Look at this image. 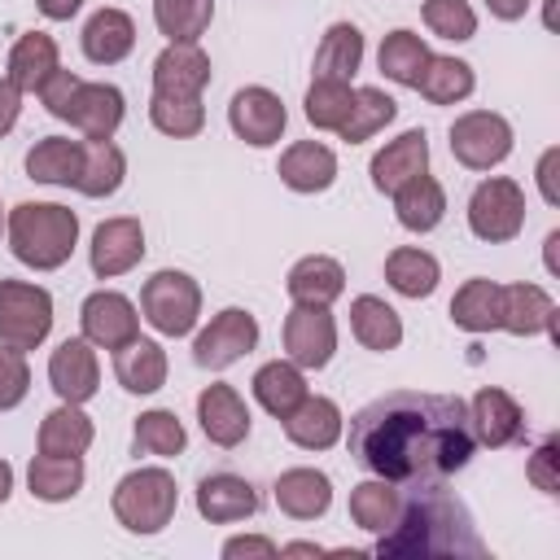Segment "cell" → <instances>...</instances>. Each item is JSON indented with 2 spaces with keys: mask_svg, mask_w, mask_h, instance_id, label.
Wrapping results in <instances>:
<instances>
[{
  "mask_svg": "<svg viewBox=\"0 0 560 560\" xmlns=\"http://www.w3.org/2000/svg\"><path fill=\"white\" fill-rule=\"evenodd\" d=\"M477 451L468 402L455 394L394 389L350 416V459L394 486L446 481Z\"/></svg>",
  "mask_w": 560,
  "mask_h": 560,
  "instance_id": "cell-1",
  "label": "cell"
},
{
  "mask_svg": "<svg viewBox=\"0 0 560 560\" xmlns=\"http://www.w3.org/2000/svg\"><path fill=\"white\" fill-rule=\"evenodd\" d=\"M376 556H486V542L477 538L468 508L442 481H424L402 490L398 521L376 534Z\"/></svg>",
  "mask_w": 560,
  "mask_h": 560,
  "instance_id": "cell-2",
  "label": "cell"
},
{
  "mask_svg": "<svg viewBox=\"0 0 560 560\" xmlns=\"http://www.w3.org/2000/svg\"><path fill=\"white\" fill-rule=\"evenodd\" d=\"M79 241V214L57 201H22L9 210V249L35 271H57Z\"/></svg>",
  "mask_w": 560,
  "mask_h": 560,
  "instance_id": "cell-3",
  "label": "cell"
},
{
  "mask_svg": "<svg viewBox=\"0 0 560 560\" xmlns=\"http://www.w3.org/2000/svg\"><path fill=\"white\" fill-rule=\"evenodd\" d=\"M179 503L175 477L166 468H136L114 486V516L131 534H158L171 525Z\"/></svg>",
  "mask_w": 560,
  "mask_h": 560,
  "instance_id": "cell-4",
  "label": "cell"
},
{
  "mask_svg": "<svg viewBox=\"0 0 560 560\" xmlns=\"http://www.w3.org/2000/svg\"><path fill=\"white\" fill-rule=\"evenodd\" d=\"M140 311L162 337H184L201 315V289L188 271H158L140 289Z\"/></svg>",
  "mask_w": 560,
  "mask_h": 560,
  "instance_id": "cell-5",
  "label": "cell"
},
{
  "mask_svg": "<svg viewBox=\"0 0 560 560\" xmlns=\"http://www.w3.org/2000/svg\"><path fill=\"white\" fill-rule=\"evenodd\" d=\"M52 328V298L26 280H0V341L13 350H35Z\"/></svg>",
  "mask_w": 560,
  "mask_h": 560,
  "instance_id": "cell-6",
  "label": "cell"
},
{
  "mask_svg": "<svg viewBox=\"0 0 560 560\" xmlns=\"http://www.w3.org/2000/svg\"><path fill=\"white\" fill-rule=\"evenodd\" d=\"M468 228L472 236L499 245V241H512L521 228H525V192L516 179H481L468 197Z\"/></svg>",
  "mask_w": 560,
  "mask_h": 560,
  "instance_id": "cell-7",
  "label": "cell"
},
{
  "mask_svg": "<svg viewBox=\"0 0 560 560\" xmlns=\"http://www.w3.org/2000/svg\"><path fill=\"white\" fill-rule=\"evenodd\" d=\"M451 153L468 171H490L512 153V127L503 114L472 109L451 122Z\"/></svg>",
  "mask_w": 560,
  "mask_h": 560,
  "instance_id": "cell-8",
  "label": "cell"
},
{
  "mask_svg": "<svg viewBox=\"0 0 560 560\" xmlns=\"http://www.w3.org/2000/svg\"><path fill=\"white\" fill-rule=\"evenodd\" d=\"M254 346H258V319H254L249 311H241V306H228V311H219V315L197 332L192 359H197V368H206V372H223V368H232L241 354H249Z\"/></svg>",
  "mask_w": 560,
  "mask_h": 560,
  "instance_id": "cell-9",
  "label": "cell"
},
{
  "mask_svg": "<svg viewBox=\"0 0 560 560\" xmlns=\"http://www.w3.org/2000/svg\"><path fill=\"white\" fill-rule=\"evenodd\" d=\"M79 324H83V337L101 350H118L127 346L131 337H140V319H136V306L114 293V289H96L83 298L79 306Z\"/></svg>",
  "mask_w": 560,
  "mask_h": 560,
  "instance_id": "cell-10",
  "label": "cell"
},
{
  "mask_svg": "<svg viewBox=\"0 0 560 560\" xmlns=\"http://www.w3.org/2000/svg\"><path fill=\"white\" fill-rule=\"evenodd\" d=\"M228 122H232V131H236L245 144L267 149V144L280 140L289 114H284V101H280L271 88H241V92L232 96V105H228Z\"/></svg>",
  "mask_w": 560,
  "mask_h": 560,
  "instance_id": "cell-11",
  "label": "cell"
},
{
  "mask_svg": "<svg viewBox=\"0 0 560 560\" xmlns=\"http://www.w3.org/2000/svg\"><path fill=\"white\" fill-rule=\"evenodd\" d=\"M284 350L298 368H324L337 350V324L328 306H293L284 315Z\"/></svg>",
  "mask_w": 560,
  "mask_h": 560,
  "instance_id": "cell-12",
  "label": "cell"
},
{
  "mask_svg": "<svg viewBox=\"0 0 560 560\" xmlns=\"http://www.w3.org/2000/svg\"><path fill=\"white\" fill-rule=\"evenodd\" d=\"M468 420H472L477 442L490 446V451L512 446V442L525 438V411H521V402L508 389H494V385L477 389V398L468 402Z\"/></svg>",
  "mask_w": 560,
  "mask_h": 560,
  "instance_id": "cell-13",
  "label": "cell"
},
{
  "mask_svg": "<svg viewBox=\"0 0 560 560\" xmlns=\"http://www.w3.org/2000/svg\"><path fill=\"white\" fill-rule=\"evenodd\" d=\"M210 83V57L197 44H166L153 61V96L192 101Z\"/></svg>",
  "mask_w": 560,
  "mask_h": 560,
  "instance_id": "cell-14",
  "label": "cell"
},
{
  "mask_svg": "<svg viewBox=\"0 0 560 560\" xmlns=\"http://www.w3.org/2000/svg\"><path fill=\"white\" fill-rule=\"evenodd\" d=\"M140 258H144V228H140V219L118 214V219H105L92 232V271L101 280H114V276L131 271Z\"/></svg>",
  "mask_w": 560,
  "mask_h": 560,
  "instance_id": "cell-15",
  "label": "cell"
},
{
  "mask_svg": "<svg viewBox=\"0 0 560 560\" xmlns=\"http://www.w3.org/2000/svg\"><path fill=\"white\" fill-rule=\"evenodd\" d=\"M48 381L57 389L61 402H88L101 385V368H96V350L88 337H66L52 359H48Z\"/></svg>",
  "mask_w": 560,
  "mask_h": 560,
  "instance_id": "cell-16",
  "label": "cell"
},
{
  "mask_svg": "<svg viewBox=\"0 0 560 560\" xmlns=\"http://www.w3.org/2000/svg\"><path fill=\"white\" fill-rule=\"evenodd\" d=\"M197 420L214 446H241L249 438V407L232 385H206L197 394Z\"/></svg>",
  "mask_w": 560,
  "mask_h": 560,
  "instance_id": "cell-17",
  "label": "cell"
},
{
  "mask_svg": "<svg viewBox=\"0 0 560 560\" xmlns=\"http://www.w3.org/2000/svg\"><path fill=\"white\" fill-rule=\"evenodd\" d=\"M197 512L210 525H232L258 512V490L236 472H210L197 481Z\"/></svg>",
  "mask_w": 560,
  "mask_h": 560,
  "instance_id": "cell-18",
  "label": "cell"
},
{
  "mask_svg": "<svg viewBox=\"0 0 560 560\" xmlns=\"http://www.w3.org/2000/svg\"><path fill=\"white\" fill-rule=\"evenodd\" d=\"M122 92L114 83H79L74 101L66 109V122L83 131V140H109L122 122Z\"/></svg>",
  "mask_w": 560,
  "mask_h": 560,
  "instance_id": "cell-19",
  "label": "cell"
},
{
  "mask_svg": "<svg viewBox=\"0 0 560 560\" xmlns=\"http://www.w3.org/2000/svg\"><path fill=\"white\" fill-rule=\"evenodd\" d=\"M424 171H429V136L420 127L416 131H402L398 140H389L372 158V184L381 192H394V188H402L407 179H416Z\"/></svg>",
  "mask_w": 560,
  "mask_h": 560,
  "instance_id": "cell-20",
  "label": "cell"
},
{
  "mask_svg": "<svg viewBox=\"0 0 560 560\" xmlns=\"http://www.w3.org/2000/svg\"><path fill=\"white\" fill-rule=\"evenodd\" d=\"M276 175H280L284 188H293V192H324V188H332V179H337V158H332L328 144L298 140V144H289V149L280 153Z\"/></svg>",
  "mask_w": 560,
  "mask_h": 560,
  "instance_id": "cell-21",
  "label": "cell"
},
{
  "mask_svg": "<svg viewBox=\"0 0 560 560\" xmlns=\"http://www.w3.org/2000/svg\"><path fill=\"white\" fill-rule=\"evenodd\" d=\"M289 298L298 306H332L341 293H346V271L337 258H324V254H311V258H298L289 267V280H284Z\"/></svg>",
  "mask_w": 560,
  "mask_h": 560,
  "instance_id": "cell-22",
  "label": "cell"
},
{
  "mask_svg": "<svg viewBox=\"0 0 560 560\" xmlns=\"http://www.w3.org/2000/svg\"><path fill=\"white\" fill-rule=\"evenodd\" d=\"M499 328L516 332V337H534V332H556V302L547 298V289L538 284H503V315Z\"/></svg>",
  "mask_w": 560,
  "mask_h": 560,
  "instance_id": "cell-23",
  "label": "cell"
},
{
  "mask_svg": "<svg viewBox=\"0 0 560 560\" xmlns=\"http://www.w3.org/2000/svg\"><path fill=\"white\" fill-rule=\"evenodd\" d=\"M332 503V481L319 468H289L276 477V508L293 521H315Z\"/></svg>",
  "mask_w": 560,
  "mask_h": 560,
  "instance_id": "cell-24",
  "label": "cell"
},
{
  "mask_svg": "<svg viewBox=\"0 0 560 560\" xmlns=\"http://www.w3.org/2000/svg\"><path fill=\"white\" fill-rule=\"evenodd\" d=\"M114 376L127 394H158L166 385V354L149 337H131L114 350Z\"/></svg>",
  "mask_w": 560,
  "mask_h": 560,
  "instance_id": "cell-25",
  "label": "cell"
},
{
  "mask_svg": "<svg viewBox=\"0 0 560 560\" xmlns=\"http://www.w3.org/2000/svg\"><path fill=\"white\" fill-rule=\"evenodd\" d=\"M284 433H289V442L293 446H302V451H328L337 438H341V411H337V402L332 398H302L289 416H284Z\"/></svg>",
  "mask_w": 560,
  "mask_h": 560,
  "instance_id": "cell-26",
  "label": "cell"
},
{
  "mask_svg": "<svg viewBox=\"0 0 560 560\" xmlns=\"http://www.w3.org/2000/svg\"><path fill=\"white\" fill-rule=\"evenodd\" d=\"M136 48V22L122 9H96L83 26V52L96 66H114Z\"/></svg>",
  "mask_w": 560,
  "mask_h": 560,
  "instance_id": "cell-27",
  "label": "cell"
},
{
  "mask_svg": "<svg viewBox=\"0 0 560 560\" xmlns=\"http://www.w3.org/2000/svg\"><path fill=\"white\" fill-rule=\"evenodd\" d=\"M389 197H394V214H398V223L407 232H433L442 223V214H446V192H442V184L429 171L407 179Z\"/></svg>",
  "mask_w": 560,
  "mask_h": 560,
  "instance_id": "cell-28",
  "label": "cell"
},
{
  "mask_svg": "<svg viewBox=\"0 0 560 560\" xmlns=\"http://www.w3.org/2000/svg\"><path fill=\"white\" fill-rule=\"evenodd\" d=\"M26 175L35 184H66L74 188L83 175V140H66V136H48L26 153Z\"/></svg>",
  "mask_w": 560,
  "mask_h": 560,
  "instance_id": "cell-29",
  "label": "cell"
},
{
  "mask_svg": "<svg viewBox=\"0 0 560 560\" xmlns=\"http://www.w3.org/2000/svg\"><path fill=\"white\" fill-rule=\"evenodd\" d=\"M499 315H503V284H494L486 276L464 280L459 293L451 298V319L464 332H490V328H499Z\"/></svg>",
  "mask_w": 560,
  "mask_h": 560,
  "instance_id": "cell-30",
  "label": "cell"
},
{
  "mask_svg": "<svg viewBox=\"0 0 560 560\" xmlns=\"http://www.w3.org/2000/svg\"><path fill=\"white\" fill-rule=\"evenodd\" d=\"M350 328H354L359 346H363V350H376V354H385V350H394V346L402 341V319H398V311H394L385 298H372V293H363V298L350 302Z\"/></svg>",
  "mask_w": 560,
  "mask_h": 560,
  "instance_id": "cell-31",
  "label": "cell"
},
{
  "mask_svg": "<svg viewBox=\"0 0 560 560\" xmlns=\"http://www.w3.org/2000/svg\"><path fill=\"white\" fill-rule=\"evenodd\" d=\"M363 61V31L354 22H332L315 48V79H341L350 83Z\"/></svg>",
  "mask_w": 560,
  "mask_h": 560,
  "instance_id": "cell-32",
  "label": "cell"
},
{
  "mask_svg": "<svg viewBox=\"0 0 560 560\" xmlns=\"http://www.w3.org/2000/svg\"><path fill=\"white\" fill-rule=\"evenodd\" d=\"M52 70H57V39L44 35V31H31V35H22V39L13 44V52H9V74H4V79H9L18 92H39Z\"/></svg>",
  "mask_w": 560,
  "mask_h": 560,
  "instance_id": "cell-33",
  "label": "cell"
},
{
  "mask_svg": "<svg viewBox=\"0 0 560 560\" xmlns=\"http://www.w3.org/2000/svg\"><path fill=\"white\" fill-rule=\"evenodd\" d=\"M26 481H31V494L44 499V503H66L83 490V459L79 455H35L31 468H26Z\"/></svg>",
  "mask_w": 560,
  "mask_h": 560,
  "instance_id": "cell-34",
  "label": "cell"
},
{
  "mask_svg": "<svg viewBox=\"0 0 560 560\" xmlns=\"http://www.w3.org/2000/svg\"><path fill=\"white\" fill-rule=\"evenodd\" d=\"M254 398L262 402V411H271L276 420H284L302 398H306V381H302V368L298 363H262L254 372Z\"/></svg>",
  "mask_w": 560,
  "mask_h": 560,
  "instance_id": "cell-35",
  "label": "cell"
},
{
  "mask_svg": "<svg viewBox=\"0 0 560 560\" xmlns=\"http://www.w3.org/2000/svg\"><path fill=\"white\" fill-rule=\"evenodd\" d=\"M398 508H402V490L385 477L376 481H359L350 490V521L368 534H385L394 521H398Z\"/></svg>",
  "mask_w": 560,
  "mask_h": 560,
  "instance_id": "cell-36",
  "label": "cell"
},
{
  "mask_svg": "<svg viewBox=\"0 0 560 560\" xmlns=\"http://www.w3.org/2000/svg\"><path fill=\"white\" fill-rule=\"evenodd\" d=\"M385 280L402 298H429L438 289V280H442V267H438L433 254H424L416 245H402V249H394L385 258Z\"/></svg>",
  "mask_w": 560,
  "mask_h": 560,
  "instance_id": "cell-37",
  "label": "cell"
},
{
  "mask_svg": "<svg viewBox=\"0 0 560 560\" xmlns=\"http://www.w3.org/2000/svg\"><path fill=\"white\" fill-rule=\"evenodd\" d=\"M127 175V158L114 140H83V175H79V192L83 197H109L118 192Z\"/></svg>",
  "mask_w": 560,
  "mask_h": 560,
  "instance_id": "cell-38",
  "label": "cell"
},
{
  "mask_svg": "<svg viewBox=\"0 0 560 560\" xmlns=\"http://www.w3.org/2000/svg\"><path fill=\"white\" fill-rule=\"evenodd\" d=\"M92 446V420L79 411V402H61L39 424V451L44 455H83Z\"/></svg>",
  "mask_w": 560,
  "mask_h": 560,
  "instance_id": "cell-39",
  "label": "cell"
},
{
  "mask_svg": "<svg viewBox=\"0 0 560 560\" xmlns=\"http://www.w3.org/2000/svg\"><path fill=\"white\" fill-rule=\"evenodd\" d=\"M416 88L433 105H455V101H464L477 88V79H472V66L459 61V57H429Z\"/></svg>",
  "mask_w": 560,
  "mask_h": 560,
  "instance_id": "cell-40",
  "label": "cell"
},
{
  "mask_svg": "<svg viewBox=\"0 0 560 560\" xmlns=\"http://www.w3.org/2000/svg\"><path fill=\"white\" fill-rule=\"evenodd\" d=\"M214 18V0H153V22L171 44H197Z\"/></svg>",
  "mask_w": 560,
  "mask_h": 560,
  "instance_id": "cell-41",
  "label": "cell"
},
{
  "mask_svg": "<svg viewBox=\"0 0 560 560\" xmlns=\"http://www.w3.org/2000/svg\"><path fill=\"white\" fill-rule=\"evenodd\" d=\"M394 114H398V101H394V96H385L381 88H359V92H354V105H350V114H346V122L337 127V136H341L346 144H363V140H372L385 122H394Z\"/></svg>",
  "mask_w": 560,
  "mask_h": 560,
  "instance_id": "cell-42",
  "label": "cell"
},
{
  "mask_svg": "<svg viewBox=\"0 0 560 560\" xmlns=\"http://www.w3.org/2000/svg\"><path fill=\"white\" fill-rule=\"evenodd\" d=\"M429 57L433 52H429V44L416 31H389L385 44H381V70H385V79H394L402 88L420 83V70H424Z\"/></svg>",
  "mask_w": 560,
  "mask_h": 560,
  "instance_id": "cell-43",
  "label": "cell"
},
{
  "mask_svg": "<svg viewBox=\"0 0 560 560\" xmlns=\"http://www.w3.org/2000/svg\"><path fill=\"white\" fill-rule=\"evenodd\" d=\"M350 105H354L350 83H341V79H315L311 92H306V122L319 127V131H337L346 122Z\"/></svg>",
  "mask_w": 560,
  "mask_h": 560,
  "instance_id": "cell-44",
  "label": "cell"
},
{
  "mask_svg": "<svg viewBox=\"0 0 560 560\" xmlns=\"http://www.w3.org/2000/svg\"><path fill=\"white\" fill-rule=\"evenodd\" d=\"M149 122L162 131V136H175V140H188L206 127V105L201 96L192 101H179V96H153L149 101Z\"/></svg>",
  "mask_w": 560,
  "mask_h": 560,
  "instance_id": "cell-45",
  "label": "cell"
},
{
  "mask_svg": "<svg viewBox=\"0 0 560 560\" xmlns=\"http://www.w3.org/2000/svg\"><path fill=\"white\" fill-rule=\"evenodd\" d=\"M184 442H188V433H184V424H179V416L175 411H144L140 420H136V451H144V455H179L184 451Z\"/></svg>",
  "mask_w": 560,
  "mask_h": 560,
  "instance_id": "cell-46",
  "label": "cell"
},
{
  "mask_svg": "<svg viewBox=\"0 0 560 560\" xmlns=\"http://www.w3.org/2000/svg\"><path fill=\"white\" fill-rule=\"evenodd\" d=\"M424 22L438 39H472L477 35V13L468 0H424Z\"/></svg>",
  "mask_w": 560,
  "mask_h": 560,
  "instance_id": "cell-47",
  "label": "cell"
},
{
  "mask_svg": "<svg viewBox=\"0 0 560 560\" xmlns=\"http://www.w3.org/2000/svg\"><path fill=\"white\" fill-rule=\"evenodd\" d=\"M26 389H31V368H26L22 350L0 341V411L18 407L26 398Z\"/></svg>",
  "mask_w": 560,
  "mask_h": 560,
  "instance_id": "cell-48",
  "label": "cell"
},
{
  "mask_svg": "<svg viewBox=\"0 0 560 560\" xmlns=\"http://www.w3.org/2000/svg\"><path fill=\"white\" fill-rule=\"evenodd\" d=\"M529 481L542 490V494H560V442L556 438H547L534 455H529Z\"/></svg>",
  "mask_w": 560,
  "mask_h": 560,
  "instance_id": "cell-49",
  "label": "cell"
},
{
  "mask_svg": "<svg viewBox=\"0 0 560 560\" xmlns=\"http://www.w3.org/2000/svg\"><path fill=\"white\" fill-rule=\"evenodd\" d=\"M83 79L79 74H70V70H52L48 79H44V88H39V101L48 105V114L52 118H66V109H70V101H74V88H79Z\"/></svg>",
  "mask_w": 560,
  "mask_h": 560,
  "instance_id": "cell-50",
  "label": "cell"
},
{
  "mask_svg": "<svg viewBox=\"0 0 560 560\" xmlns=\"http://www.w3.org/2000/svg\"><path fill=\"white\" fill-rule=\"evenodd\" d=\"M18 114H22V92H18L9 79H0V136H9V131H13Z\"/></svg>",
  "mask_w": 560,
  "mask_h": 560,
  "instance_id": "cell-51",
  "label": "cell"
},
{
  "mask_svg": "<svg viewBox=\"0 0 560 560\" xmlns=\"http://www.w3.org/2000/svg\"><path fill=\"white\" fill-rule=\"evenodd\" d=\"M223 556L228 560H236V556H276V542L271 538H228Z\"/></svg>",
  "mask_w": 560,
  "mask_h": 560,
  "instance_id": "cell-52",
  "label": "cell"
},
{
  "mask_svg": "<svg viewBox=\"0 0 560 560\" xmlns=\"http://www.w3.org/2000/svg\"><path fill=\"white\" fill-rule=\"evenodd\" d=\"M35 4H39V13L52 18V22H66V18H74V13L83 9V0H35Z\"/></svg>",
  "mask_w": 560,
  "mask_h": 560,
  "instance_id": "cell-53",
  "label": "cell"
},
{
  "mask_svg": "<svg viewBox=\"0 0 560 560\" xmlns=\"http://www.w3.org/2000/svg\"><path fill=\"white\" fill-rule=\"evenodd\" d=\"M486 9H490L499 22H516V18H525L529 0H486Z\"/></svg>",
  "mask_w": 560,
  "mask_h": 560,
  "instance_id": "cell-54",
  "label": "cell"
},
{
  "mask_svg": "<svg viewBox=\"0 0 560 560\" xmlns=\"http://www.w3.org/2000/svg\"><path fill=\"white\" fill-rule=\"evenodd\" d=\"M551 166H556V149H547V153H542V166H538V184H542V197L556 206V201H560V192H556V184H551Z\"/></svg>",
  "mask_w": 560,
  "mask_h": 560,
  "instance_id": "cell-55",
  "label": "cell"
},
{
  "mask_svg": "<svg viewBox=\"0 0 560 560\" xmlns=\"http://www.w3.org/2000/svg\"><path fill=\"white\" fill-rule=\"evenodd\" d=\"M9 490H13V468H9L4 459H0V503L9 499Z\"/></svg>",
  "mask_w": 560,
  "mask_h": 560,
  "instance_id": "cell-56",
  "label": "cell"
},
{
  "mask_svg": "<svg viewBox=\"0 0 560 560\" xmlns=\"http://www.w3.org/2000/svg\"><path fill=\"white\" fill-rule=\"evenodd\" d=\"M284 556H319V547L315 542H289Z\"/></svg>",
  "mask_w": 560,
  "mask_h": 560,
  "instance_id": "cell-57",
  "label": "cell"
}]
</instances>
